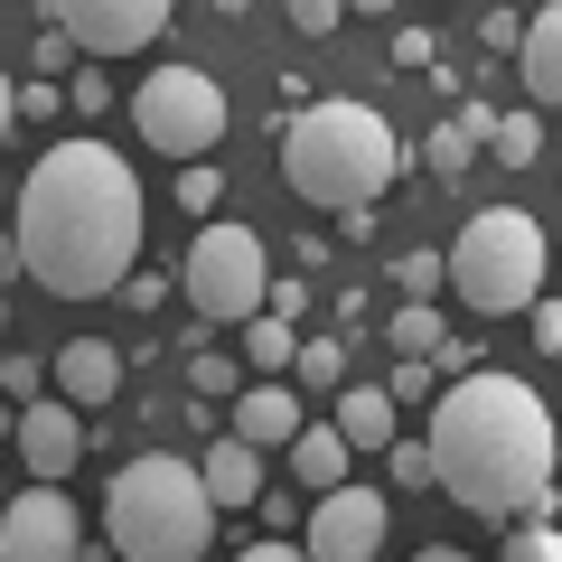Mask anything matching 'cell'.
Instances as JSON below:
<instances>
[{
	"instance_id": "31",
	"label": "cell",
	"mask_w": 562,
	"mask_h": 562,
	"mask_svg": "<svg viewBox=\"0 0 562 562\" xmlns=\"http://www.w3.org/2000/svg\"><path fill=\"white\" fill-rule=\"evenodd\" d=\"M338 20H347L338 0H301V10H291V29H301V38H328V29H338Z\"/></svg>"
},
{
	"instance_id": "10",
	"label": "cell",
	"mask_w": 562,
	"mask_h": 562,
	"mask_svg": "<svg viewBox=\"0 0 562 562\" xmlns=\"http://www.w3.org/2000/svg\"><path fill=\"white\" fill-rule=\"evenodd\" d=\"M384 525H394V506L375 497V487H328L319 506H310V535H301V553L310 562H375L384 553Z\"/></svg>"
},
{
	"instance_id": "30",
	"label": "cell",
	"mask_w": 562,
	"mask_h": 562,
	"mask_svg": "<svg viewBox=\"0 0 562 562\" xmlns=\"http://www.w3.org/2000/svg\"><path fill=\"white\" fill-rule=\"evenodd\" d=\"M160 291H169L160 272H132V281H122V291H113V301H122V310H140V319H150V310H160Z\"/></svg>"
},
{
	"instance_id": "18",
	"label": "cell",
	"mask_w": 562,
	"mask_h": 562,
	"mask_svg": "<svg viewBox=\"0 0 562 562\" xmlns=\"http://www.w3.org/2000/svg\"><path fill=\"white\" fill-rule=\"evenodd\" d=\"M516 66H525V94L562 103V0L525 20V47H516Z\"/></svg>"
},
{
	"instance_id": "15",
	"label": "cell",
	"mask_w": 562,
	"mask_h": 562,
	"mask_svg": "<svg viewBox=\"0 0 562 562\" xmlns=\"http://www.w3.org/2000/svg\"><path fill=\"white\" fill-rule=\"evenodd\" d=\"M328 431H338L347 450H394L403 431H394V394H384V384H338V422H328Z\"/></svg>"
},
{
	"instance_id": "16",
	"label": "cell",
	"mask_w": 562,
	"mask_h": 562,
	"mask_svg": "<svg viewBox=\"0 0 562 562\" xmlns=\"http://www.w3.org/2000/svg\"><path fill=\"white\" fill-rule=\"evenodd\" d=\"M487 132H497V113H487V103H460V122H441V132L422 140V169H431V179H469L479 150H487Z\"/></svg>"
},
{
	"instance_id": "38",
	"label": "cell",
	"mask_w": 562,
	"mask_h": 562,
	"mask_svg": "<svg viewBox=\"0 0 562 562\" xmlns=\"http://www.w3.org/2000/svg\"><path fill=\"white\" fill-rule=\"evenodd\" d=\"M10 122H20V85L0 76V140H10Z\"/></svg>"
},
{
	"instance_id": "11",
	"label": "cell",
	"mask_w": 562,
	"mask_h": 562,
	"mask_svg": "<svg viewBox=\"0 0 562 562\" xmlns=\"http://www.w3.org/2000/svg\"><path fill=\"white\" fill-rule=\"evenodd\" d=\"M10 450H20V469L38 487H57L66 469L85 460V413H76V403H57V394H38L20 422H10Z\"/></svg>"
},
{
	"instance_id": "24",
	"label": "cell",
	"mask_w": 562,
	"mask_h": 562,
	"mask_svg": "<svg viewBox=\"0 0 562 562\" xmlns=\"http://www.w3.org/2000/svg\"><path fill=\"white\" fill-rule=\"evenodd\" d=\"M216 198H225V169H179V206L198 225H216Z\"/></svg>"
},
{
	"instance_id": "36",
	"label": "cell",
	"mask_w": 562,
	"mask_h": 562,
	"mask_svg": "<svg viewBox=\"0 0 562 562\" xmlns=\"http://www.w3.org/2000/svg\"><path fill=\"white\" fill-rule=\"evenodd\" d=\"M235 562H310V553H301V543H244Z\"/></svg>"
},
{
	"instance_id": "22",
	"label": "cell",
	"mask_w": 562,
	"mask_h": 562,
	"mask_svg": "<svg viewBox=\"0 0 562 562\" xmlns=\"http://www.w3.org/2000/svg\"><path fill=\"white\" fill-rule=\"evenodd\" d=\"M291 375H301L310 394H338V384H347V347H338V338H301V357H291Z\"/></svg>"
},
{
	"instance_id": "17",
	"label": "cell",
	"mask_w": 562,
	"mask_h": 562,
	"mask_svg": "<svg viewBox=\"0 0 562 562\" xmlns=\"http://www.w3.org/2000/svg\"><path fill=\"white\" fill-rule=\"evenodd\" d=\"M347 469H357V450H347L328 422H301V441H291V479H301L310 497H328V487H347Z\"/></svg>"
},
{
	"instance_id": "40",
	"label": "cell",
	"mask_w": 562,
	"mask_h": 562,
	"mask_svg": "<svg viewBox=\"0 0 562 562\" xmlns=\"http://www.w3.org/2000/svg\"><path fill=\"white\" fill-rule=\"evenodd\" d=\"M0 450H10V422H0Z\"/></svg>"
},
{
	"instance_id": "3",
	"label": "cell",
	"mask_w": 562,
	"mask_h": 562,
	"mask_svg": "<svg viewBox=\"0 0 562 562\" xmlns=\"http://www.w3.org/2000/svg\"><path fill=\"white\" fill-rule=\"evenodd\" d=\"M394 169H403V140L375 103L328 94V103L281 113V179H291V198L328 206V216H366L394 188Z\"/></svg>"
},
{
	"instance_id": "21",
	"label": "cell",
	"mask_w": 562,
	"mask_h": 562,
	"mask_svg": "<svg viewBox=\"0 0 562 562\" xmlns=\"http://www.w3.org/2000/svg\"><path fill=\"white\" fill-rule=\"evenodd\" d=\"M487 150H497L506 169H535V160H543V122H535V113H497V132H487Z\"/></svg>"
},
{
	"instance_id": "42",
	"label": "cell",
	"mask_w": 562,
	"mask_h": 562,
	"mask_svg": "<svg viewBox=\"0 0 562 562\" xmlns=\"http://www.w3.org/2000/svg\"><path fill=\"white\" fill-rule=\"evenodd\" d=\"M0 328H10V310H0Z\"/></svg>"
},
{
	"instance_id": "12",
	"label": "cell",
	"mask_w": 562,
	"mask_h": 562,
	"mask_svg": "<svg viewBox=\"0 0 562 562\" xmlns=\"http://www.w3.org/2000/svg\"><path fill=\"white\" fill-rule=\"evenodd\" d=\"M122 347H103V338H66L57 357H47V384H57V403H76V413H94V403H113L122 394Z\"/></svg>"
},
{
	"instance_id": "23",
	"label": "cell",
	"mask_w": 562,
	"mask_h": 562,
	"mask_svg": "<svg viewBox=\"0 0 562 562\" xmlns=\"http://www.w3.org/2000/svg\"><path fill=\"white\" fill-rule=\"evenodd\" d=\"M188 394H198V403H235V394H244V375L216 357V347H198V357H188Z\"/></svg>"
},
{
	"instance_id": "26",
	"label": "cell",
	"mask_w": 562,
	"mask_h": 562,
	"mask_svg": "<svg viewBox=\"0 0 562 562\" xmlns=\"http://www.w3.org/2000/svg\"><path fill=\"white\" fill-rule=\"evenodd\" d=\"M394 281H403V301H431L450 272H441V254H403V262H394Z\"/></svg>"
},
{
	"instance_id": "28",
	"label": "cell",
	"mask_w": 562,
	"mask_h": 562,
	"mask_svg": "<svg viewBox=\"0 0 562 562\" xmlns=\"http://www.w3.org/2000/svg\"><path fill=\"white\" fill-rule=\"evenodd\" d=\"M38 384H47L38 357H0V394H29V403H38Z\"/></svg>"
},
{
	"instance_id": "33",
	"label": "cell",
	"mask_w": 562,
	"mask_h": 562,
	"mask_svg": "<svg viewBox=\"0 0 562 562\" xmlns=\"http://www.w3.org/2000/svg\"><path fill=\"white\" fill-rule=\"evenodd\" d=\"M66 103H76V113H103V103H113V85H103V76H76V85H66Z\"/></svg>"
},
{
	"instance_id": "2",
	"label": "cell",
	"mask_w": 562,
	"mask_h": 562,
	"mask_svg": "<svg viewBox=\"0 0 562 562\" xmlns=\"http://www.w3.org/2000/svg\"><path fill=\"white\" fill-rule=\"evenodd\" d=\"M20 262L57 301H113L140 272V179L113 140H57L20 188Z\"/></svg>"
},
{
	"instance_id": "29",
	"label": "cell",
	"mask_w": 562,
	"mask_h": 562,
	"mask_svg": "<svg viewBox=\"0 0 562 562\" xmlns=\"http://www.w3.org/2000/svg\"><path fill=\"white\" fill-rule=\"evenodd\" d=\"M479 38L497 47V57H516V47H525V29H516V10H479Z\"/></svg>"
},
{
	"instance_id": "19",
	"label": "cell",
	"mask_w": 562,
	"mask_h": 562,
	"mask_svg": "<svg viewBox=\"0 0 562 562\" xmlns=\"http://www.w3.org/2000/svg\"><path fill=\"white\" fill-rule=\"evenodd\" d=\"M384 328H394V347H403V357H413V366H431V357H441V347H450V319H441V310H431V301H403V310H394V319H384Z\"/></svg>"
},
{
	"instance_id": "8",
	"label": "cell",
	"mask_w": 562,
	"mask_h": 562,
	"mask_svg": "<svg viewBox=\"0 0 562 562\" xmlns=\"http://www.w3.org/2000/svg\"><path fill=\"white\" fill-rule=\"evenodd\" d=\"M38 20L57 29L66 47H85V57H132V47H150L179 10H169V0H47Z\"/></svg>"
},
{
	"instance_id": "13",
	"label": "cell",
	"mask_w": 562,
	"mask_h": 562,
	"mask_svg": "<svg viewBox=\"0 0 562 562\" xmlns=\"http://www.w3.org/2000/svg\"><path fill=\"white\" fill-rule=\"evenodd\" d=\"M235 441L244 450H291L301 441V384H272V375L244 384L235 394Z\"/></svg>"
},
{
	"instance_id": "5",
	"label": "cell",
	"mask_w": 562,
	"mask_h": 562,
	"mask_svg": "<svg viewBox=\"0 0 562 562\" xmlns=\"http://www.w3.org/2000/svg\"><path fill=\"white\" fill-rule=\"evenodd\" d=\"M543 225L525 216V206H479V216L460 225V244L441 254L450 291H460L469 310H487V319H506V310H535L543 301Z\"/></svg>"
},
{
	"instance_id": "7",
	"label": "cell",
	"mask_w": 562,
	"mask_h": 562,
	"mask_svg": "<svg viewBox=\"0 0 562 562\" xmlns=\"http://www.w3.org/2000/svg\"><path fill=\"white\" fill-rule=\"evenodd\" d=\"M132 132L169 160H206L225 140V85L206 66H150V85L132 94Z\"/></svg>"
},
{
	"instance_id": "32",
	"label": "cell",
	"mask_w": 562,
	"mask_h": 562,
	"mask_svg": "<svg viewBox=\"0 0 562 562\" xmlns=\"http://www.w3.org/2000/svg\"><path fill=\"white\" fill-rule=\"evenodd\" d=\"M384 394H394V403H413V394H431V366H413V357H403L394 375H384Z\"/></svg>"
},
{
	"instance_id": "35",
	"label": "cell",
	"mask_w": 562,
	"mask_h": 562,
	"mask_svg": "<svg viewBox=\"0 0 562 562\" xmlns=\"http://www.w3.org/2000/svg\"><path fill=\"white\" fill-rule=\"evenodd\" d=\"M535 338H543V347L562 357V301H535Z\"/></svg>"
},
{
	"instance_id": "20",
	"label": "cell",
	"mask_w": 562,
	"mask_h": 562,
	"mask_svg": "<svg viewBox=\"0 0 562 562\" xmlns=\"http://www.w3.org/2000/svg\"><path fill=\"white\" fill-rule=\"evenodd\" d=\"M291 357H301V328H291V319H272V310H262V319H244V366L281 375Z\"/></svg>"
},
{
	"instance_id": "41",
	"label": "cell",
	"mask_w": 562,
	"mask_h": 562,
	"mask_svg": "<svg viewBox=\"0 0 562 562\" xmlns=\"http://www.w3.org/2000/svg\"><path fill=\"white\" fill-rule=\"evenodd\" d=\"M553 441H562V413H553Z\"/></svg>"
},
{
	"instance_id": "6",
	"label": "cell",
	"mask_w": 562,
	"mask_h": 562,
	"mask_svg": "<svg viewBox=\"0 0 562 562\" xmlns=\"http://www.w3.org/2000/svg\"><path fill=\"white\" fill-rule=\"evenodd\" d=\"M179 291H188V310H198L206 328H244V319H262V291H272L262 235H254V225H235V216L198 225V244H188V262H179Z\"/></svg>"
},
{
	"instance_id": "37",
	"label": "cell",
	"mask_w": 562,
	"mask_h": 562,
	"mask_svg": "<svg viewBox=\"0 0 562 562\" xmlns=\"http://www.w3.org/2000/svg\"><path fill=\"white\" fill-rule=\"evenodd\" d=\"M20 272H29V262H20V235H0V291H10Z\"/></svg>"
},
{
	"instance_id": "34",
	"label": "cell",
	"mask_w": 562,
	"mask_h": 562,
	"mask_svg": "<svg viewBox=\"0 0 562 562\" xmlns=\"http://www.w3.org/2000/svg\"><path fill=\"white\" fill-rule=\"evenodd\" d=\"M20 113H66V85H20Z\"/></svg>"
},
{
	"instance_id": "39",
	"label": "cell",
	"mask_w": 562,
	"mask_h": 562,
	"mask_svg": "<svg viewBox=\"0 0 562 562\" xmlns=\"http://www.w3.org/2000/svg\"><path fill=\"white\" fill-rule=\"evenodd\" d=\"M413 562H469V553H450V543H431V553H413Z\"/></svg>"
},
{
	"instance_id": "14",
	"label": "cell",
	"mask_w": 562,
	"mask_h": 562,
	"mask_svg": "<svg viewBox=\"0 0 562 562\" xmlns=\"http://www.w3.org/2000/svg\"><path fill=\"white\" fill-rule=\"evenodd\" d=\"M198 479H206V497H216V516H244V506H262V487H272L262 479V450H244L235 431L198 460Z\"/></svg>"
},
{
	"instance_id": "1",
	"label": "cell",
	"mask_w": 562,
	"mask_h": 562,
	"mask_svg": "<svg viewBox=\"0 0 562 562\" xmlns=\"http://www.w3.org/2000/svg\"><path fill=\"white\" fill-rule=\"evenodd\" d=\"M422 450H431V487H450V506L553 525L562 441H553V403H543L525 375H497V366L450 375V394H431Z\"/></svg>"
},
{
	"instance_id": "27",
	"label": "cell",
	"mask_w": 562,
	"mask_h": 562,
	"mask_svg": "<svg viewBox=\"0 0 562 562\" xmlns=\"http://www.w3.org/2000/svg\"><path fill=\"white\" fill-rule=\"evenodd\" d=\"M384 469H394V487H431V450H422V441H394Z\"/></svg>"
},
{
	"instance_id": "25",
	"label": "cell",
	"mask_w": 562,
	"mask_h": 562,
	"mask_svg": "<svg viewBox=\"0 0 562 562\" xmlns=\"http://www.w3.org/2000/svg\"><path fill=\"white\" fill-rule=\"evenodd\" d=\"M497 562H562V525H516Z\"/></svg>"
},
{
	"instance_id": "9",
	"label": "cell",
	"mask_w": 562,
	"mask_h": 562,
	"mask_svg": "<svg viewBox=\"0 0 562 562\" xmlns=\"http://www.w3.org/2000/svg\"><path fill=\"white\" fill-rule=\"evenodd\" d=\"M85 553V516L66 487H20L0 506V562H76Z\"/></svg>"
},
{
	"instance_id": "4",
	"label": "cell",
	"mask_w": 562,
	"mask_h": 562,
	"mask_svg": "<svg viewBox=\"0 0 562 562\" xmlns=\"http://www.w3.org/2000/svg\"><path fill=\"white\" fill-rule=\"evenodd\" d=\"M103 535L122 562H198L216 535V497H206L198 460L179 450H140L132 469H113V497H103Z\"/></svg>"
}]
</instances>
